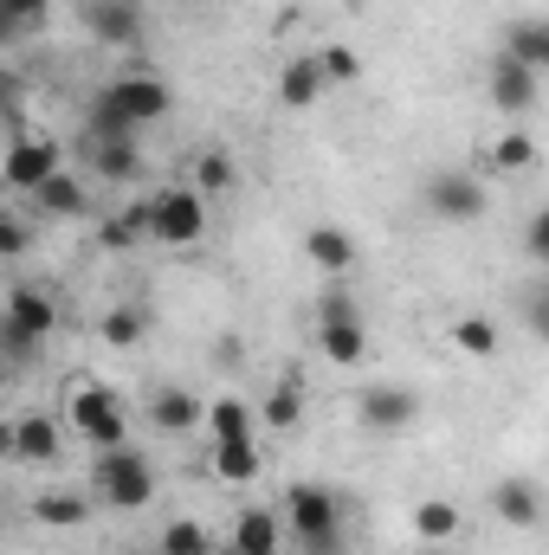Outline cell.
I'll return each instance as SVG.
<instances>
[{
	"label": "cell",
	"instance_id": "6da1fadb",
	"mask_svg": "<svg viewBox=\"0 0 549 555\" xmlns=\"http://www.w3.org/2000/svg\"><path fill=\"white\" fill-rule=\"evenodd\" d=\"M284 530L304 555H343V504L330 485H291L284 491Z\"/></svg>",
	"mask_w": 549,
	"mask_h": 555
},
{
	"label": "cell",
	"instance_id": "7a4b0ae2",
	"mask_svg": "<svg viewBox=\"0 0 549 555\" xmlns=\"http://www.w3.org/2000/svg\"><path fill=\"white\" fill-rule=\"evenodd\" d=\"M91 491L111 511H142V504H155V465L142 459L137 446H104L91 459Z\"/></svg>",
	"mask_w": 549,
	"mask_h": 555
},
{
	"label": "cell",
	"instance_id": "3957f363",
	"mask_svg": "<svg viewBox=\"0 0 549 555\" xmlns=\"http://www.w3.org/2000/svg\"><path fill=\"white\" fill-rule=\"evenodd\" d=\"M142 220H149L155 246H194L207 233V201H201V188H155L142 201Z\"/></svg>",
	"mask_w": 549,
	"mask_h": 555
},
{
	"label": "cell",
	"instance_id": "277c9868",
	"mask_svg": "<svg viewBox=\"0 0 549 555\" xmlns=\"http://www.w3.org/2000/svg\"><path fill=\"white\" fill-rule=\"evenodd\" d=\"M52 330H59V304H52L46 291H33V284H13V291H7V310H0V343H7V356L26 362Z\"/></svg>",
	"mask_w": 549,
	"mask_h": 555
},
{
	"label": "cell",
	"instance_id": "5b68a950",
	"mask_svg": "<svg viewBox=\"0 0 549 555\" xmlns=\"http://www.w3.org/2000/svg\"><path fill=\"white\" fill-rule=\"evenodd\" d=\"M65 426L85 433L98 452H104V446H124V433H130L124 401H117L104 382H91V375H78V388H72V401H65Z\"/></svg>",
	"mask_w": 549,
	"mask_h": 555
},
{
	"label": "cell",
	"instance_id": "8992f818",
	"mask_svg": "<svg viewBox=\"0 0 549 555\" xmlns=\"http://www.w3.org/2000/svg\"><path fill=\"white\" fill-rule=\"evenodd\" d=\"M485 207H491V194H485L478 175H465V168H433L426 175V214L433 220L472 227V220H485Z\"/></svg>",
	"mask_w": 549,
	"mask_h": 555
},
{
	"label": "cell",
	"instance_id": "52a82bcc",
	"mask_svg": "<svg viewBox=\"0 0 549 555\" xmlns=\"http://www.w3.org/2000/svg\"><path fill=\"white\" fill-rule=\"evenodd\" d=\"M356 420H362V433L395 439V433H408L413 420H420V395L413 388H395V382H369L362 401H356Z\"/></svg>",
	"mask_w": 549,
	"mask_h": 555
},
{
	"label": "cell",
	"instance_id": "ba28073f",
	"mask_svg": "<svg viewBox=\"0 0 549 555\" xmlns=\"http://www.w3.org/2000/svg\"><path fill=\"white\" fill-rule=\"evenodd\" d=\"M104 98H111L137 130H142V124H155V117H168V104H175V98H168V85H162L149 65L124 72V78H111V85H104Z\"/></svg>",
	"mask_w": 549,
	"mask_h": 555
},
{
	"label": "cell",
	"instance_id": "9c48e42d",
	"mask_svg": "<svg viewBox=\"0 0 549 555\" xmlns=\"http://www.w3.org/2000/svg\"><path fill=\"white\" fill-rule=\"evenodd\" d=\"M52 175H59V142L13 137V149H7V188L13 194H39Z\"/></svg>",
	"mask_w": 549,
	"mask_h": 555
},
{
	"label": "cell",
	"instance_id": "30bf717a",
	"mask_svg": "<svg viewBox=\"0 0 549 555\" xmlns=\"http://www.w3.org/2000/svg\"><path fill=\"white\" fill-rule=\"evenodd\" d=\"M78 20H85V33H91L98 46H137L142 39V7L137 0H85Z\"/></svg>",
	"mask_w": 549,
	"mask_h": 555
},
{
	"label": "cell",
	"instance_id": "8fae6325",
	"mask_svg": "<svg viewBox=\"0 0 549 555\" xmlns=\"http://www.w3.org/2000/svg\"><path fill=\"white\" fill-rule=\"evenodd\" d=\"M537 91H544V78L531 65H518L511 52L491 65V104H498V117H531L537 111Z\"/></svg>",
	"mask_w": 549,
	"mask_h": 555
},
{
	"label": "cell",
	"instance_id": "7c38bea8",
	"mask_svg": "<svg viewBox=\"0 0 549 555\" xmlns=\"http://www.w3.org/2000/svg\"><path fill=\"white\" fill-rule=\"evenodd\" d=\"M491 511H498V524H511V530H537V524H544V491H537L531 478H498V485H491Z\"/></svg>",
	"mask_w": 549,
	"mask_h": 555
},
{
	"label": "cell",
	"instance_id": "4fadbf2b",
	"mask_svg": "<svg viewBox=\"0 0 549 555\" xmlns=\"http://www.w3.org/2000/svg\"><path fill=\"white\" fill-rule=\"evenodd\" d=\"M149 426H155V433H194V426H207V408H201L188 388L162 382V388L149 395Z\"/></svg>",
	"mask_w": 549,
	"mask_h": 555
},
{
	"label": "cell",
	"instance_id": "5bb4252c",
	"mask_svg": "<svg viewBox=\"0 0 549 555\" xmlns=\"http://www.w3.org/2000/svg\"><path fill=\"white\" fill-rule=\"evenodd\" d=\"M7 459H20V465H52L59 459V433H52V420L46 414H26L7 426Z\"/></svg>",
	"mask_w": 549,
	"mask_h": 555
},
{
	"label": "cell",
	"instance_id": "9a60e30c",
	"mask_svg": "<svg viewBox=\"0 0 549 555\" xmlns=\"http://www.w3.org/2000/svg\"><path fill=\"white\" fill-rule=\"evenodd\" d=\"M304 253H310V266H317L323 278H349L356 259H362L356 240H349L343 227H310V233H304Z\"/></svg>",
	"mask_w": 549,
	"mask_h": 555
},
{
	"label": "cell",
	"instance_id": "2e32d148",
	"mask_svg": "<svg viewBox=\"0 0 549 555\" xmlns=\"http://www.w3.org/2000/svg\"><path fill=\"white\" fill-rule=\"evenodd\" d=\"M323 91H330V78H323V59H317V52H310V59H291V65L278 72V104H284V111H310Z\"/></svg>",
	"mask_w": 549,
	"mask_h": 555
},
{
	"label": "cell",
	"instance_id": "e0dca14e",
	"mask_svg": "<svg viewBox=\"0 0 549 555\" xmlns=\"http://www.w3.org/2000/svg\"><path fill=\"white\" fill-rule=\"evenodd\" d=\"M317 349H323V362H336V369H362V356H369V330H362V317L317 323Z\"/></svg>",
	"mask_w": 549,
	"mask_h": 555
},
{
	"label": "cell",
	"instance_id": "ac0fdd59",
	"mask_svg": "<svg viewBox=\"0 0 549 555\" xmlns=\"http://www.w3.org/2000/svg\"><path fill=\"white\" fill-rule=\"evenodd\" d=\"M284 550V524L272 511H240L233 517V555H278Z\"/></svg>",
	"mask_w": 549,
	"mask_h": 555
},
{
	"label": "cell",
	"instance_id": "d6986e66",
	"mask_svg": "<svg viewBox=\"0 0 549 555\" xmlns=\"http://www.w3.org/2000/svg\"><path fill=\"white\" fill-rule=\"evenodd\" d=\"M207 465H214V478H227V485H253V478H259V439H214Z\"/></svg>",
	"mask_w": 549,
	"mask_h": 555
},
{
	"label": "cell",
	"instance_id": "ffe728a7",
	"mask_svg": "<svg viewBox=\"0 0 549 555\" xmlns=\"http://www.w3.org/2000/svg\"><path fill=\"white\" fill-rule=\"evenodd\" d=\"M505 52H511L518 65H531L537 78H549V20H511Z\"/></svg>",
	"mask_w": 549,
	"mask_h": 555
},
{
	"label": "cell",
	"instance_id": "44dd1931",
	"mask_svg": "<svg viewBox=\"0 0 549 555\" xmlns=\"http://www.w3.org/2000/svg\"><path fill=\"white\" fill-rule=\"evenodd\" d=\"M85 162H91V175H104V181H117V188L142 175L137 142H85Z\"/></svg>",
	"mask_w": 549,
	"mask_h": 555
},
{
	"label": "cell",
	"instance_id": "7402d4cb",
	"mask_svg": "<svg viewBox=\"0 0 549 555\" xmlns=\"http://www.w3.org/2000/svg\"><path fill=\"white\" fill-rule=\"evenodd\" d=\"M33 201H39V207H46L52 220H78V214L91 207V194H85V181H78V175H65V168H59V175H52V181H46V188H39Z\"/></svg>",
	"mask_w": 549,
	"mask_h": 555
},
{
	"label": "cell",
	"instance_id": "603a6c76",
	"mask_svg": "<svg viewBox=\"0 0 549 555\" xmlns=\"http://www.w3.org/2000/svg\"><path fill=\"white\" fill-rule=\"evenodd\" d=\"M304 414V382H297V369H284V382H278L272 395H266V408H259V426H272V433H291Z\"/></svg>",
	"mask_w": 549,
	"mask_h": 555
},
{
	"label": "cell",
	"instance_id": "cb8c5ba5",
	"mask_svg": "<svg viewBox=\"0 0 549 555\" xmlns=\"http://www.w3.org/2000/svg\"><path fill=\"white\" fill-rule=\"evenodd\" d=\"M85 517H91V504L72 498V491H46V498H33V524H46V530H78Z\"/></svg>",
	"mask_w": 549,
	"mask_h": 555
},
{
	"label": "cell",
	"instance_id": "d4e9b609",
	"mask_svg": "<svg viewBox=\"0 0 549 555\" xmlns=\"http://www.w3.org/2000/svg\"><path fill=\"white\" fill-rule=\"evenodd\" d=\"M130 137H137V124H130V117L98 91V98H91V111H85V142H130Z\"/></svg>",
	"mask_w": 549,
	"mask_h": 555
},
{
	"label": "cell",
	"instance_id": "484cf974",
	"mask_svg": "<svg viewBox=\"0 0 549 555\" xmlns=\"http://www.w3.org/2000/svg\"><path fill=\"white\" fill-rule=\"evenodd\" d=\"M207 439H259V420H253V408L246 401H214L207 408Z\"/></svg>",
	"mask_w": 549,
	"mask_h": 555
},
{
	"label": "cell",
	"instance_id": "4316f807",
	"mask_svg": "<svg viewBox=\"0 0 549 555\" xmlns=\"http://www.w3.org/2000/svg\"><path fill=\"white\" fill-rule=\"evenodd\" d=\"M52 20V0H0V39H33Z\"/></svg>",
	"mask_w": 549,
	"mask_h": 555
},
{
	"label": "cell",
	"instance_id": "83f0119b",
	"mask_svg": "<svg viewBox=\"0 0 549 555\" xmlns=\"http://www.w3.org/2000/svg\"><path fill=\"white\" fill-rule=\"evenodd\" d=\"M531 162H537V142L524 137V130H518V124H511V130H505V137L491 142V175H524V168H531Z\"/></svg>",
	"mask_w": 549,
	"mask_h": 555
},
{
	"label": "cell",
	"instance_id": "f1b7e54d",
	"mask_svg": "<svg viewBox=\"0 0 549 555\" xmlns=\"http://www.w3.org/2000/svg\"><path fill=\"white\" fill-rule=\"evenodd\" d=\"M137 240H149V220H142V207H124V214H111V220L98 227V246H104V253H130Z\"/></svg>",
	"mask_w": 549,
	"mask_h": 555
},
{
	"label": "cell",
	"instance_id": "f546056e",
	"mask_svg": "<svg viewBox=\"0 0 549 555\" xmlns=\"http://www.w3.org/2000/svg\"><path fill=\"white\" fill-rule=\"evenodd\" d=\"M155 550H168V555H214V537H207V524H194V517H175V524L155 537Z\"/></svg>",
	"mask_w": 549,
	"mask_h": 555
},
{
	"label": "cell",
	"instance_id": "4dcf8cb0",
	"mask_svg": "<svg viewBox=\"0 0 549 555\" xmlns=\"http://www.w3.org/2000/svg\"><path fill=\"white\" fill-rule=\"evenodd\" d=\"M142 310H130V304H117V310H104V323H98V336L111 343V349H137L142 343Z\"/></svg>",
	"mask_w": 549,
	"mask_h": 555
},
{
	"label": "cell",
	"instance_id": "1f68e13d",
	"mask_svg": "<svg viewBox=\"0 0 549 555\" xmlns=\"http://www.w3.org/2000/svg\"><path fill=\"white\" fill-rule=\"evenodd\" d=\"M194 188L201 194H227L233 188V155L227 149H201L194 155Z\"/></svg>",
	"mask_w": 549,
	"mask_h": 555
},
{
	"label": "cell",
	"instance_id": "d6a6232c",
	"mask_svg": "<svg viewBox=\"0 0 549 555\" xmlns=\"http://www.w3.org/2000/svg\"><path fill=\"white\" fill-rule=\"evenodd\" d=\"M452 349L459 356H491L498 349V323L491 317H459L452 323Z\"/></svg>",
	"mask_w": 549,
	"mask_h": 555
},
{
	"label": "cell",
	"instance_id": "836d02e7",
	"mask_svg": "<svg viewBox=\"0 0 549 555\" xmlns=\"http://www.w3.org/2000/svg\"><path fill=\"white\" fill-rule=\"evenodd\" d=\"M413 537H433V543H446V537H459V511H452V504H439V498H426V504H413Z\"/></svg>",
	"mask_w": 549,
	"mask_h": 555
},
{
	"label": "cell",
	"instance_id": "e575fe53",
	"mask_svg": "<svg viewBox=\"0 0 549 555\" xmlns=\"http://www.w3.org/2000/svg\"><path fill=\"white\" fill-rule=\"evenodd\" d=\"M518 304H524V330H531L537 343H549V278H531Z\"/></svg>",
	"mask_w": 549,
	"mask_h": 555
},
{
	"label": "cell",
	"instance_id": "d590c367",
	"mask_svg": "<svg viewBox=\"0 0 549 555\" xmlns=\"http://www.w3.org/2000/svg\"><path fill=\"white\" fill-rule=\"evenodd\" d=\"M317 59H323V78H330V85H356V78H362V59H356L349 46H323Z\"/></svg>",
	"mask_w": 549,
	"mask_h": 555
},
{
	"label": "cell",
	"instance_id": "8d00e7d4",
	"mask_svg": "<svg viewBox=\"0 0 549 555\" xmlns=\"http://www.w3.org/2000/svg\"><path fill=\"white\" fill-rule=\"evenodd\" d=\"M524 253H531V259L549 272V207H537V214H531V227H524Z\"/></svg>",
	"mask_w": 549,
	"mask_h": 555
},
{
	"label": "cell",
	"instance_id": "74e56055",
	"mask_svg": "<svg viewBox=\"0 0 549 555\" xmlns=\"http://www.w3.org/2000/svg\"><path fill=\"white\" fill-rule=\"evenodd\" d=\"M0 253H7V259L26 253V227H20V220H0Z\"/></svg>",
	"mask_w": 549,
	"mask_h": 555
},
{
	"label": "cell",
	"instance_id": "f35d334b",
	"mask_svg": "<svg viewBox=\"0 0 549 555\" xmlns=\"http://www.w3.org/2000/svg\"><path fill=\"white\" fill-rule=\"evenodd\" d=\"M155 555H168V550H155Z\"/></svg>",
	"mask_w": 549,
	"mask_h": 555
}]
</instances>
